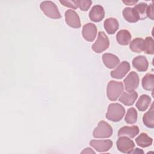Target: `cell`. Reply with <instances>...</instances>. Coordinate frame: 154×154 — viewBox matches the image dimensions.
Masks as SVG:
<instances>
[{
	"mask_svg": "<svg viewBox=\"0 0 154 154\" xmlns=\"http://www.w3.org/2000/svg\"><path fill=\"white\" fill-rule=\"evenodd\" d=\"M125 114V109L122 105L119 103H112L108 107L105 117L109 120L118 122L123 119Z\"/></svg>",
	"mask_w": 154,
	"mask_h": 154,
	"instance_id": "1",
	"label": "cell"
},
{
	"mask_svg": "<svg viewBox=\"0 0 154 154\" xmlns=\"http://www.w3.org/2000/svg\"><path fill=\"white\" fill-rule=\"evenodd\" d=\"M123 89L124 86L122 82L110 81L106 87V94L108 99L111 101H116L123 93Z\"/></svg>",
	"mask_w": 154,
	"mask_h": 154,
	"instance_id": "2",
	"label": "cell"
},
{
	"mask_svg": "<svg viewBox=\"0 0 154 154\" xmlns=\"http://www.w3.org/2000/svg\"><path fill=\"white\" fill-rule=\"evenodd\" d=\"M40 7L44 14L51 19H57L61 17V15L57 5L51 1H42L40 5Z\"/></svg>",
	"mask_w": 154,
	"mask_h": 154,
	"instance_id": "3",
	"label": "cell"
},
{
	"mask_svg": "<svg viewBox=\"0 0 154 154\" xmlns=\"http://www.w3.org/2000/svg\"><path fill=\"white\" fill-rule=\"evenodd\" d=\"M112 134V128L107 122L100 121L93 132V136L96 138H106Z\"/></svg>",
	"mask_w": 154,
	"mask_h": 154,
	"instance_id": "4",
	"label": "cell"
},
{
	"mask_svg": "<svg viewBox=\"0 0 154 154\" xmlns=\"http://www.w3.org/2000/svg\"><path fill=\"white\" fill-rule=\"evenodd\" d=\"M109 45V41L108 36L103 31H99L97 38L95 43L92 45L93 51L96 53H101L105 51Z\"/></svg>",
	"mask_w": 154,
	"mask_h": 154,
	"instance_id": "5",
	"label": "cell"
},
{
	"mask_svg": "<svg viewBox=\"0 0 154 154\" xmlns=\"http://www.w3.org/2000/svg\"><path fill=\"white\" fill-rule=\"evenodd\" d=\"M116 146L117 149L124 153H132L135 147L134 142L126 136H120L116 142Z\"/></svg>",
	"mask_w": 154,
	"mask_h": 154,
	"instance_id": "6",
	"label": "cell"
},
{
	"mask_svg": "<svg viewBox=\"0 0 154 154\" xmlns=\"http://www.w3.org/2000/svg\"><path fill=\"white\" fill-rule=\"evenodd\" d=\"M139 77L138 74L134 72H131L123 80L125 88L126 91L135 90L139 85Z\"/></svg>",
	"mask_w": 154,
	"mask_h": 154,
	"instance_id": "7",
	"label": "cell"
},
{
	"mask_svg": "<svg viewBox=\"0 0 154 154\" xmlns=\"http://www.w3.org/2000/svg\"><path fill=\"white\" fill-rule=\"evenodd\" d=\"M113 143L110 140H91L90 145L98 152H105L108 151L112 146Z\"/></svg>",
	"mask_w": 154,
	"mask_h": 154,
	"instance_id": "8",
	"label": "cell"
},
{
	"mask_svg": "<svg viewBox=\"0 0 154 154\" xmlns=\"http://www.w3.org/2000/svg\"><path fill=\"white\" fill-rule=\"evenodd\" d=\"M66 23L72 28H79L81 27V21L77 13L73 10H67L65 12Z\"/></svg>",
	"mask_w": 154,
	"mask_h": 154,
	"instance_id": "9",
	"label": "cell"
},
{
	"mask_svg": "<svg viewBox=\"0 0 154 154\" xmlns=\"http://www.w3.org/2000/svg\"><path fill=\"white\" fill-rule=\"evenodd\" d=\"M130 69L131 66L129 63L126 61H123L117 67V68L111 72L110 75L113 78L122 79L128 73Z\"/></svg>",
	"mask_w": 154,
	"mask_h": 154,
	"instance_id": "10",
	"label": "cell"
},
{
	"mask_svg": "<svg viewBox=\"0 0 154 154\" xmlns=\"http://www.w3.org/2000/svg\"><path fill=\"white\" fill-rule=\"evenodd\" d=\"M82 34L84 38L88 42H93L96 37L97 28L92 23H88L82 27Z\"/></svg>",
	"mask_w": 154,
	"mask_h": 154,
	"instance_id": "11",
	"label": "cell"
},
{
	"mask_svg": "<svg viewBox=\"0 0 154 154\" xmlns=\"http://www.w3.org/2000/svg\"><path fill=\"white\" fill-rule=\"evenodd\" d=\"M105 16V11L102 6L100 5H94L89 12V17L91 21L99 22L101 21Z\"/></svg>",
	"mask_w": 154,
	"mask_h": 154,
	"instance_id": "12",
	"label": "cell"
},
{
	"mask_svg": "<svg viewBox=\"0 0 154 154\" xmlns=\"http://www.w3.org/2000/svg\"><path fill=\"white\" fill-rule=\"evenodd\" d=\"M138 97V94L135 90L125 91L120 96L119 100L126 106L132 105Z\"/></svg>",
	"mask_w": 154,
	"mask_h": 154,
	"instance_id": "13",
	"label": "cell"
},
{
	"mask_svg": "<svg viewBox=\"0 0 154 154\" xmlns=\"http://www.w3.org/2000/svg\"><path fill=\"white\" fill-rule=\"evenodd\" d=\"M132 66L139 72H145L147 70L149 63L143 55H138L132 60Z\"/></svg>",
	"mask_w": 154,
	"mask_h": 154,
	"instance_id": "14",
	"label": "cell"
},
{
	"mask_svg": "<svg viewBox=\"0 0 154 154\" xmlns=\"http://www.w3.org/2000/svg\"><path fill=\"white\" fill-rule=\"evenodd\" d=\"M102 60L105 66L108 69L116 67L120 62L118 57L111 53L103 54L102 55Z\"/></svg>",
	"mask_w": 154,
	"mask_h": 154,
	"instance_id": "15",
	"label": "cell"
},
{
	"mask_svg": "<svg viewBox=\"0 0 154 154\" xmlns=\"http://www.w3.org/2000/svg\"><path fill=\"white\" fill-rule=\"evenodd\" d=\"M103 26L108 34H114L118 30L119 24L116 19L114 17H109L105 20Z\"/></svg>",
	"mask_w": 154,
	"mask_h": 154,
	"instance_id": "16",
	"label": "cell"
},
{
	"mask_svg": "<svg viewBox=\"0 0 154 154\" xmlns=\"http://www.w3.org/2000/svg\"><path fill=\"white\" fill-rule=\"evenodd\" d=\"M139 133V128L137 126H123L118 131V136H128L130 138H134Z\"/></svg>",
	"mask_w": 154,
	"mask_h": 154,
	"instance_id": "17",
	"label": "cell"
},
{
	"mask_svg": "<svg viewBox=\"0 0 154 154\" xmlns=\"http://www.w3.org/2000/svg\"><path fill=\"white\" fill-rule=\"evenodd\" d=\"M123 16L124 19L130 23H135L140 20V17L133 8L126 7L123 10Z\"/></svg>",
	"mask_w": 154,
	"mask_h": 154,
	"instance_id": "18",
	"label": "cell"
},
{
	"mask_svg": "<svg viewBox=\"0 0 154 154\" xmlns=\"http://www.w3.org/2000/svg\"><path fill=\"white\" fill-rule=\"evenodd\" d=\"M116 39L120 45H128L131 42V34L129 31L126 29H122L117 32Z\"/></svg>",
	"mask_w": 154,
	"mask_h": 154,
	"instance_id": "19",
	"label": "cell"
},
{
	"mask_svg": "<svg viewBox=\"0 0 154 154\" xmlns=\"http://www.w3.org/2000/svg\"><path fill=\"white\" fill-rule=\"evenodd\" d=\"M143 122L144 125L149 128H154V109L153 103L152 104L150 109L146 112L143 117Z\"/></svg>",
	"mask_w": 154,
	"mask_h": 154,
	"instance_id": "20",
	"label": "cell"
},
{
	"mask_svg": "<svg viewBox=\"0 0 154 154\" xmlns=\"http://www.w3.org/2000/svg\"><path fill=\"white\" fill-rule=\"evenodd\" d=\"M130 49L137 53H140L144 51L145 41L142 38H135L131 43L129 45Z\"/></svg>",
	"mask_w": 154,
	"mask_h": 154,
	"instance_id": "21",
	"label": "cell"
},
{
	"mask_svg": "<svg viewBox=\"0 0 154 154\" xmlns=\"http://www.w3.org/2000/svg\"><path fill=\"white\" fill-rule=\"evenodd\" d=\"M135 142L138 146L144 148L150 146L152 144L153 139L148 136L146 133L143 132L135 138Z\"/></svg>",
	"mask_w": 154,
	"mask_h": 154,
	"instance_id": "22",
	"label": "cell"
},
{
	"mask_svg": "<svg viewBox=\"0 0 154 154\" xmlns=\"http://www.w3.org/2000/svg\"><path fill=\"white\" fill-rule=\"evenodd\" d=\"M151 102V98L147 94H142L140 96L135 106L140 111H146Z\"/></svg>",
	"mask_w": 154,
	"mask_h": 154,
	"instance_id": "23",
	"label": "cell"
},
{
	"mask_svg": "<svg viewBox=\"0 0 154 154\" xmlns=\"http://www.w3.org/2000/svg\"><path fill=\"white\" fill-rule=\"evenodd\" d=\"M143 88L148 91H153L154 87V75L147 73L142 79Z\"/></svg>",
	"mask_w": 154,
	"mask_h": 154,
	"instance_id": "24",
	"label": "cell"
},
{
	"mask_svg": "<svg viewBox=\"0 0 154 154\" xmlns=\"http://www.w3.org/2000/svg\"><path fill=\"white\" fill-rule=\"evenodd\" d=\"M125 120L128 124L132 125L136 123L137 120V112L134 108L131 107L128 109Z\"/></svg>",
	"mask_w": 154,
	"mask_h": 154,
	"instance_id": "25",
	"label": "cell"
},
{
	"mask_svg": "<svg viewBox=\"0 0 154 154\" xmlns=\"http://www.w3.org/2000/svg\"><path fill=\"white\" fill-rule=\"evenodd\" d=\"M147 4L143 2H140L137 5H135V7L133 8L137 13L138 14L140 19L144 20L146 19L147 15H146V10L147 8Z\"/></svg>",
	"mask_w": 154,
	"mask_h": 154,
	"instance_id": "26",
	"label": "cell"
},
{
	"mask_svg": "<svg viewBox=\"0 0 154 154\" xmlns=\"http://www.w3.org/2000/svg\"><path fill=\"white\" fill-rule=\"evenodd\" d=\"M145 49L144 52L147 54L152 55L154 53L153 39L151 37H147L145 40Z\"/></svg>",
	"mask_w": 154,
	"mask_h": 154,
	"instance_id": "27",
	"label": "cell"
},
{
	"mask_svg": "<svg viewBox=\"0 0 154 154\" xmlns=\"http://www.w3.org/2000/svg\"><path fill=\"white\" fill-rule=\"evenodd\" d=\"M77 4L78 7H79L82 11H87L90 8L92 1L90 0H78Z\"/></svg>",
	"mask_w": 154,
	"mask_h": 154,
	"instance_id": "28",
	"label": "cell"
},
{
	"mask_svg": "<svg viewBox=\"0 0 154 154\" xmlns=\"http://www.w3.org/2000/svg\"><path fill=\"white\" fill-rule=\"evenodd\" d=\"M60 2L65 7L71 8L72 9H76L78 6L77 1H60Z\"/></svg>",
	"mask_w": 154,
	"mask_h": 154,
	"instance_id": "29",
	"label": "cell"
},
{
	"mask_svg": "<svg viewBox=\"0 0 154 154\" xmlns=\"http://www.w3.org/2000/svg\"><path fill=\"white\" fill-rule=\"evenodd\" d=\"M147 17H149L151 20L154 19V7L153 4L152 3L149 6H147L146 10Z\"/></svg>",
	"mask_w": 154,
	"mask_h": 154,
	"instance_id": "30",
	"label": "cell"
},
{
	"mask_svg": "<svg viewBox=\"0 0 154 154\" xmlns=\"http://www.w3.org/2000/svg\"><path fill=\"white\" fill-rule=\"evenodd\" d=\"M122 2L127 5H132L138 2V1H122Z\"/></svg>",
	"mask_w": 154,
	"mask_h": 154,
	"instance_id": "31",
	"label": "cell"
},
{
	"mask_svg": "<svg viewBox=\"0 0 154 154\" xmlns=\"http://www.w3.org/2000/svg\"><path fill=\"white\" fill-rule=\"evenodd\" d=\"M81 153H95V152L93 151L91 148L87 147L84 149V150L81 152Z\"/></svg>",
	"mask_w": 154,
	"mask_h": 154,
	"instance_id": "32",
	"label": "cell"
}]
</instances>
